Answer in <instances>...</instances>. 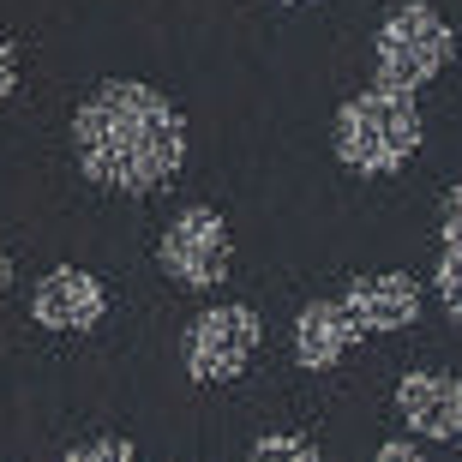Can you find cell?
Segmentation results:
<instances>
[{"mask_svg": "<svg viewBox=\"0 0 462 462\" xmlns=\"http://www.w3.org/2000/svg\"><path fill=\"white\" fill-rule=\"evenodd\" d=\"M450 49H457V31L432 6H396L384 24H378V42H373V85L384 90H420L445 72Z\"/></svg>", "mask_w": 462, "mask_h": 462, "instance_id": "3957f363", "label": "cell"}, {"mask_svg": "<svg viewBox=\"0 0 462 462\" xmlns=\"http://www.w3.org/2000/svg\"><path fill=\"white\" fill-rule=\"evenodd\" d=\"M420 133H427V126H420L414 90L373 85V90H360V97H348V103L337 108L330 144L343 156V169H355V174H396L420 151Z\"/></svg>", "mask_w": 462, "mask_h": 462, "instance_id": "7a4b0ae2", "label": "cell"}, {"mask_svg": "<svg viewBox=\"0 0 462 462\" xmlns=\"http://www.w3.org/2000/svg\"><path fill=\"white\" fill-rule=\"evenodd\" d=\"M373 462H427V450L409 445V439H391V445H378V450H373Z\"/></svg>", "mask_w": 462, "mask_h": 462, "instance_id": "5bb4252c", "label": "cell"}, {"mask_svg": "<svg viewBox=\"0 0 462 462\" xmlns=\"http://www.w3.org/2000/svg\"><path fill=\"white\" fill-rule=\"evenodd\" d=\"M13 276H18V271H13V253H0V294L13 289Z\"/></svg>", "mask_w": 462, "mask_h": 462, "instance_id": "2e32d148", "label": "cell"}, {"mask_svg": "<svg viewBox=\"0 0 462 462\" xmlns=\"http://www.w3.org/2000/svg\"><path fill=\"white\" fill-rule=\"evenodd\" d=\"M72 151L85 180L108 192H156L187 162V120L162 90L138 79H108L72 115Z\"/></svg>", "mask_w": 462, "mask_h": 462, "instance_id": "6da1fadb", "label": "cell"}, {"mask_svg": "<svg viewBox=\"0 0 462 462\" xmlns=\"http://www.w3.org/2000/svg\"><path fill=\"white\" fill-rule=\"evenodd\" d=\"M67 462H138V450L126 445V439H97V445L67 450Z\"/></svg>", "mask_w": 462, "mask_h": 462, "instance_id": "7c38bea8", "label": "cell"}, {"mask_svg": "<svg viewBox=\"0 0 462 462\" xmlns=\"http://www.w3.org/2000/svg\"><path fill=\"white\" fill-rule=\"evenodd\" d=\"M360 337H366V330H360V319L343 300H307L300 319H294V360H300L307 373H325V366H337Z\"/></svg>", "mask_w": 462, "mask_h": 462, "instance_id": "ba28073f", "label": "cell"}, {"mask_svg": "<svg viewBox=\"0 0 462 462\" xmlns=\"http://www.w3.org/2000/svg\"><path fill=\"white\" fill-rule=\"evenodd\" d=\"M246 462H319V450L307 439H294V432H264Z\"/></svg>", "mask_w": 462, "mask_h": 462, "instance_id": "8fae6325", "label": "cell"}, {"mask_svg": "<svg viewBox=\"0 0 462 462\" xmlns=\"http://www.w3.org/2000/svg\"><path fill=\"white\" fill-rule=\"evenodd\" d=\"M432 289L445 300V312L462 325V246H445L439 253V271H432Z\"/></svg>", "mask_w": 462, "mask_h": 462, "instance_id": "30bf717a", "label": "cell"}, {"mask_svg": "<svg viewBox=\"0 0 462 462\" xmlns=\"http://www.w3.org/2000/svg\"><path fill=\"white\" fill-rule=\"evenodd\" d=\"M258 337H264V319L240 300H223V307H205L180 337V360L199 384H228V378L246 373Z\"/></svg>", "mask_w": 462, "mask_h": 462, "instance_id": "277c9868", "label": "cell"}, {"mask_svg": "<svg viewBox=\"0 0 462 462\" xmlns=\"http://www.w3.org/2000/svg\"><path fill=\"white\" fill-rule=\"evenodd\" d=\"M103 312H108L103 282H97L90 271H79V264L49 271L42 282H36V294H31V319L42 330H90Z\"/></svg>", "mask_w": 462, "mask_h": 462, "instance_id": "8992f818", "label": "cell"}, {"mask_svg": "<svg viewBox=\"0 0 462 462\" xmlns=\"http://www.w3.org/2000/svg\"><path fill=\"white\" fill-rule=\"evenodd\" d=\"M343 307L360 319V330H409L420 319V282L409 271H378V276H355L343 294Z\"/></svg>", "mask_w": 462, "mask_h": 462, "instance_id": "52a82bcc", "label": "cell"}, {"mask_svg": "<svg viewBox=\"0 0 462 462\" xmlns=\"http://www.w3.org/2000/svg\"><path fill=\"white\" fill-rule=\"evenodd\" d=\"M457 450H462V427H457Z\"/></svg>", "mask_w": 462, "mask_h": 462, "instance_id": "e0dca14e", "label": "cell"}, {"mask_svg": "<svg viewBox=\"0 0 462 462\" xmlns=\"http://www.w3.org/2000/svg\"><path fill=\"white\" fill-rule=\"evenodd\" d=\"M439 235H445V246H462V187L445 199V210H439Z\"/></svg>", "mask_w": 462, "mask_h": 462, "instance_id": "4fadbf2b", "label": "cell"}, {"mask_svg": "<svg viewBox=\"0 0 462 462\" xmlns=\"http://www.w3.org/2000/svg\"><path fill=\"white\" fill-rule=\"evenodd\" d=\"M396 409L414 439H457L462 427V378L450 373H409L396 384Z\"/></svg>", "mask_w": 462, "mask_h": 462, "instance_id": "9c48e42d", "label": "cell"}, {"mask_svg": "<svg viewBox=\"0 0 462 462\" xmlns=\"http://www.w3.org/2000/svg\"><path fill=\"white\" fill-rule=\"evenodd\" d=\"M228 264H235V240H228V223L217 210L192 205L162 228V271L180 289H217L228 276Z\"/></svg>", "mask_w": 462, "mask_h": 462, "instance_id": "5b68a950", "label": "cell"}, {"mask_svg": "<svg viewBox=\"0 0 462 462\" xmlns=\"http://www.w3.org/2000/svg\"><path fill=\"white\" fill-rule=\"evenodd\" d=\"M18 90V49L13 42H0V103Z\"/></svg>", "mask_w": 462, "mask_h": 462, "instance_id": "9a60e30c", "label": "cell"}]
</instances>
